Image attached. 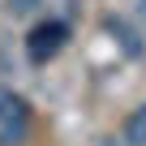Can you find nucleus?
<instances>
[{"label": "nucleus", "mask_w": 146, "mask_h": 146, "mask_svg": "<svg viewBox=\"0 0 146 146\" xmlns=\"http://www.w3.org/2000/svg\"><path fill=\"white\" fill-rule=\"evenodd\" d=\"M125 146H146V103L129 112V120H125Z\"/></svg>", "instance_id": "7ed1b4c3"}, {"label": "nucleus", "mask_w": 146, "mask_h": 146, "mask_svg": "<svg viewBox=\"0 0 146 146\" xmlns=\"http://www.w3.org/2000/svg\"><path fill=\"white\" fill-rule=\"evenodd\" d=\"M108 30H112V35H116L120 43H125V52H129V56H137V52H142V43L133 39V30H129L125 22H116V17H108Z\"/></svg>", "instance_id": "20e7f679"}, {"label": "nucleus", "mask_w": 146, "mask_h": 146, "mask_svg": "<svg viewBox=\"0 0 146 146\" xmlns=\"http://www.w3.org/2000/svg\"><path fill=\"white\" fill-rule=\"evenodd\" d=\"M9 9L13 13H26V9H35V0H9Z\"/></svg>", "instance_id": "39448f33"}, {"label": "nucleus", "mask_w": 146, "mask_h": 146, "mask_svg": "<svg viewBox=\"0 0 146 146\" xmlns=\"http://www.w3.org/2000/svg\"><path fill=\"white\" fill-rule=\"evenodd\" d=\"M30 129H35L30 103L22 95H13L9 86H0V146H26Z\"/></svg>", "instance_id": "f257e3e1"}, {"label": "nucleus", "mask_w": 146, "mask_h": 146, "mask_svg": "<svg viewBox=\"0 0 146 146\" xmlns=\"http://www.w3.org/2000/svg\"><path fill=\"white\" fill-rule=\"evenodd\" d=\"M142 22H146V0H142Z\"/></svg>", "instance_id": "423d86ee"}, {"label": "nucleus", "mask_w": 146, "mask_h": 146, "mask_svg": "<svg viewBox=\"0 0 146 146\" xmlns=\"http://www.w3.org/2000/svg\"><path fill=\"white\" fill-rule=\"evenodd\" d=\"M108 146H112V142H108Z\"/></svg>", "instance_id": "0eeeda50"}, {"label": "nucleus", "mask_w": 146, "mask_h": 146, "mask_svg": "<svg viewBox=\"0 0 146 146\" xmlns=\"http://www.w3.org/2000/svg\"><path fill=\"white\" fill-rule=\"evenodd\" d=\"M64 43H69V26L60 17H47V22H39L26 35V56H30V64H47V60L60 56Z\"/></svg>", "instance_id": "f03ea898"}]
</instances>
